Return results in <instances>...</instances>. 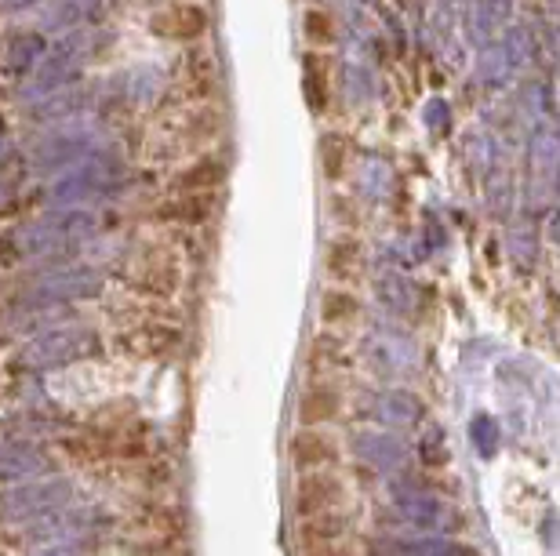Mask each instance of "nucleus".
Masks as SVG:
<instances>
[{"mask_svg": "<svg viewBox=\"0 0 560 556\" xmlns=\"http://www.w3.org/2000/svg\"><path fill=\"white\" fill-rule=\"evenodd\" d=\"M99 349V338L91 335L88 328H59L48 331V335L26 342V349L19 353V368L26 371H51V368H66L73 360H84L88 353Z\"/></svg>", "mask_w": 560, "mask_h": 556, "instance_id": "f257e3e1", "label": "nucleus"}, {"mask_svg": "<svg viewBox=\"0 0 560 556\" xmlns=\"http://www.w3.org/2000/svg\"><path fill=\"white\" fill-rule=\"evenodd\" d=\"M70 495H73V484L62 477H44V480H30V484L8 487L0 495V520L48 517L59 506H66Z\"/></svg>", "mask_w": 560, "mask_h": 556, "instance_id": "f03ea898", "label": "nucleus"}, {"mask_svg": "<svg viewBox=\"0 0 560 556\" xmlns=\"http://www.w3.org/2000/svg\"><path fill=\"white\" fill-rule=\"evenodd\" d=\"M393 506L408 524L422 527V531H455L462 524L459 513L437 498L433 491H422L415 484H393Z\"/></svg>", "mask_w": 560, "mask_h": 556, "instance_id": "7ed1b4c3", "label": "nucleus"}, {"mask_svg": "<svg viewBox=\"0 0 560 556\" xmlns=\"http://www.w3.org/2000/svg\"><path fill=\"white\" fill-rule=\"evenodd\" d=\"M353 455H357L364 466L379 469V473H397V469L408 462V447H404L400 437H393V433L360 429V433H353Z\"/></svg>", "mask_w": 560, "mask_h": 556, "instance_id": "20e7f679", "label": "nucleus"}, {"mask_svg": "<svg viewBox=\"0 0 560 556\" xmlns=\"http://www.w3.org/2000/svg\"><path fill=\"white\" fill-rule=\"evenodd\" d=\"M153 30H157L160 37L190 44V40H200L208 33V11L200 8V4H171L164 15L153 19Z\"/></svg>", "mask_w": 560, "mask_h": 556, "instance_id": "39448f33", "label": "nucleus"}, {"mask_svg": "<svg viewBox=\"0 0 560 556\" xmlns=\"http://www.w3.org/2000/svg\"><path fill=\"white\" fill-rule=\"evenodd\" d=\"M342 487L335 477L328 473H310V477H302L299 487H295V517H317V513H328L335 502H339Z\"/></svg>", "mask_w": 560, "mask_h": 556, "instance_id": "423d86ee", "label": "nucleus"}, {"mask_svg": "<svg viewBox=\"0 0 560 556\" xmlns=\"http://www.w3.org/2000/svg\"><path fill=\"white\" fill-rule=\"evenodd\" d=\"M288 451H291V462H295V469L324 466V462H335V455H339L335 440L324 437L320 429H299V433L291 437Z\"/></svg>", "mask_w": 560, "mask_h": 556, "instance_id": "0eeeda50", "label": "nucleus"}, {"mask_svg": "<svg viewBox=\"0 0 560 556\" xmlns=\"http://www.w3.org/2000/svg\"><path fill=\"white\" fill-rule=\"evenodd\" d=\"M48 469V458L44 451L33 444H8L0 447V484L4 480H26L33 473H44Z\"/></svg>", "mask_w": 560, "mask_h": 556, "instance_id": "6e6552de", "label": "nucleus"}, {"mask_svg": "<svg viewBox=\"0 0 560 556\" xmlns=\"http://www.w3.org/2000/svg\"><path fill=\"white\" fill-rule=\"evenodd\" d=\"M375 411H379V418L390 429H411L422 418L419 397L408 393V389H390V393H382L379 404H375Z\"/></svg>", "mask_w": 560, "mask_h": 556, "instance_id": "1a4fd4ad", "label": "nucleus"}, {"mask_svg": "<svg viewBox=\"0 0 560 556\" xmlns=\"http://www.w3.org/2000/svg\"><path fill=\"white\" fill-rule=\"evenodd\" d=\"M222 179H226V164L219 157H204L193 168L182 171L175 179V189L179 193H211L215 186H222Z\"/></svg>", "mask_w": 560, "mask_h": 556, "instance_id": "9d476101", "label": "nucleus"}, {"mask_svg": "<svg viewBox=\"0 0 560 556\" xmlns=\"http://www.w3.org/2000/svg\"><path fill=\"white\" fill-rule=\"evenodd\" d=\"M342 535H346V517H342V513H335V509L302 520V542H306L310 549L335 546Z\"/></svg>", "mask_w": 560, "mask_h": 556, "instance_id": "9b49d317", "label": "nucleus"}, {"mask_svg": "<svg viewBox=\"0 0 560 556\" xmlns=\"http://www.w3.org/2000/svg\"><path fill=\"white\" fill-rule=\"evenodd\" d=\"M91 291H99V277H88V273H70V277H55L48 284H40L33 291V298L40 302H66V298H84Z\"/></svg>", "mask_w": 560, "mask_h": 556, "instance_id": "f8f14e48", "label": "nucleus"}, {"mask_svg": "<svg viewBox=\"0 0 560 556\" xmlns=\"http://www.w3.org/2000/svg\"><path fill=\"white\" fill-rule=\"evenodd\" d=\"M335 415H339V393H335V389H310V393L299 400V422L306 429L324 426V422H331Z\"/></svg>", "mask_w": 560, "mask_h": 556, "instance_id": "ddd939ff", "label": "nucleus"}, {"mask_svg": "<svg viewBox=\"0 0 560 556\" xmlns=\"http://www.w3.org/2000/svg\"><path fill=\"white\" fill-rule=\"evenodd\" d=\"M211 211H215V193H182L164 208V215L182 226H200L204 219H211Z\"/></svg>", "mask_w": 560, "mask_h": 556, "instance_id": "4468645a", "label": "nucleus"}, {"mask_svg": "<svg viewBox=\"0 0 560 556\" xmlns=\"http://www.w3.org/2000/svg\"><path fill=\"white\" fill-rule=\"evenodd\" d=\"M360 244L353 237H335L328 244V273L331 277H357Z\"/></svg>", "mask_w": 560, "mask_h": 556, "instance_id": "2eb2a0df", "label": "nucleus"}, {"mask_svg": "<svg viewBox=\"0 0 560 556\" xmlns=\"http://www.w3.org/2000/svg\"><path fill=\"white\" fill-rule=\"evenodd\" d=\"M397 556H477L473 549L451 542V538H411L397 542Z\"/></svg>", "mask_w": 560, "mask_h": 556, "instance_id": "dca6fc26", "label": "nucleus"}, {"mask_svg": "<svg viewBox=\"0 0 560 556\" xmlns=\"http://www.w3.org/2000/svg\"><path fill=\"white\" fill-rule=\"evenodd\" d=\"M186 80H193V95H211L215 80H219V66L208 51H190L186 59Z\"/></svg>", "mask_w": 560, "mask_h": 556, "instance_id": "f3484780", "label": "nucleus"}, {"mask_svg": "<svg viewBox=\"0 0 560 556\" xmlns=\"http://www.w3.org/2000/svg\"><path fill=\"white\" fill-rule=\"evenodd\" d=\"M306 99H310L313 113H324L328 106V66L317 55L306 59Z\"/></svg>", "mask_w": 560, "mask_h": 556, "instance_id": "a211bd4d", "label": "nucleus"}, {"mask_svg": "<svg viewBox=\"0 0 560 556\" xmlns=\"http://www.w3.org/2000/svg\"><path fill=\"white\" fill-rule=\"evenodd\" d=\"M499 422L491 415H477L470 422V440L473 447L480 451V458H495V451H499Z\"/></svg>", "mask_w": 560, "mask_h": 556, "instance_id": "6ab92c4d", "label": "nucleus"}, {"mask_svg": "<svg viewBox=\"0 0 560 556\" xmlns=\"http://www.w3.org/2000/svg\"><path fill=\"white\" fill-rule=\"evenodd\" d=\"M320 309H324V320H346V317H353V313H360V302L350 291L331 288L320 298Z\"/></svg>", "mask_w": 560, "mask_h": 556, "instance_id": "aec40b11", "label": "nucleus"}, {"mask_svg": "<svg viewBox=\"0 0 560 556\" xmlns=\"http://www.w3.org/2000/svg\"><path fill=\"white\" fill-rule=\"evenodd\" d=\"M419 458L426 466H444L448 462V440H444V429H426L419 437Z\"/></svg>", "mask_w": 560, "mask_h": 556, "instance_id": "412c9836", "label": "nucleus"}, {"mask_svg": "<svg viewBox=\"0 0 560 556\" xmlns=\"http://www.w3.org/2000/svg\"><path fill=\"white\" fill-rule=\"evenodd\" d=\"M320 157H324V175L339 179L342 168H346V139L342 135H328L324 146H320Z\"/></svg>", "mask_w": 560, "mask_h": 556, "instance_id": "4be33fe9", "label": "nucleus"}, {"mask_svg": "<svg viewBox=\"0 0 560 556\" xmlns=\"http://www.w3.org/2000/svg\"><path fill=\"white\" fill-rule=\"evenodd\" d=\"M306 37H310L313 44H320V48L335 40V22H331L328 11H320V8L306 11Z\"/></svg>", "mask_w": 560, "mask_h": 556, "instance_id": "5701e85b", "label": "nucleus"}, {"mask_svg": "<svg viewBox=\"0 0 560 556\" xmlns=\"http://www.w3.org/2000/svg\"><path fill=\"white\" fill-rule=\"evenodd\" d=\"M84 553V542H59V546H51V549H44L40 556H80Z\"/></svg>", "mask_w": 560, "mask_h": 556, "instance_id": "b1692460", "label": "nucleus"}, {"mask_svg": "<svg viewBox=\"0 0 560 556\" xmlns=\"http://www.w3.org/2000/svg\"><path fill=\"white\" fill-rule=\"evenodd\" d=\"M310 556H350L346 549L335 542V546H320V549H310Z\"/></svg>", "mask_w": 560, "mask_h": 556, "instance_id": "393cba45", "label": "nucleus"}, {"mask_svg": "<svg viewBox=\"0 0 560 556\" xmlns=\"http://www.w3.org/2000/svg\"><path fill=\"white\" fill-rule=\"evenodd\" d=\"M179 4H193V0H179Z\"/></svg>", "mask_w": 560, "mask_h": 556, "instance_id": "a878e982", "label": "nucleus"}]
</instances>
